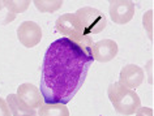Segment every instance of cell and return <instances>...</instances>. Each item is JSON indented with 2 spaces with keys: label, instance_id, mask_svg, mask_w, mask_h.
<instances>
[{
  "label": "cell",
  "instance_id": "obj_1",
  "mask_svg": "<svg viewBox=\"0 0 154 116\" xmlns=\"http://www.w3.org/2000/svg\"><path fill=\"white\" fill-rule=\"evenodd\" d=\"M93 56L68 38H59L47 47L42 64L41 94L45 103L67 104L85 82Z\"/></svg>",
  "mask_w": 154,
  "mask_h": 116
},
{
  "label": "cell",
  "instance_id": "obj_2",
  "mask_svg": "<svg viewBox=\"0 0 154 116\" xmlns=\"http://www.w3.org/2000/svg\"><path fill=\"white\" fill-rule=\"evenodd\" d=\"M55 28L59 33L65 35V38L75 42L86 52L91 53V46L94 42L91 39V37L85 33V29H84V26L81 25V22L75 13L61 14L55 22Z\"/></svg>",
  "mask_w": 154,
  "mask_h": 116
},
{
  "label": "cell",
  "instance_id": "obj_3",
  "mask_svg": "<svg viewBox=\"0 0 154 116\" xmlns=\"http://www.w3.org/2000/svg\"><path fill=\"white\" fill-rule=\"evenodd\" d=\"M107 96L114 106L115 111L120 115H133L141 107V99L137 95V93L131 89H127L119 82H112L107 87Z\"/></svg>",
  "mask_w": 154,
  "mask_h": 116
},
{
  "label": "cell",
  "instance_id": "obj_4",
  "mask_svg": "<svg viewBox=\"0 0 154 116\" xmlns=\"http://www.w3.org/2000/svg\"><path fill=\"white\" fill-rule=\"evenodd\" d=\"M77 18L85 29V33L91 37V34H98L105 30L107 20L105 13L93 7H82L75 12Z\"/></svg>",
  "mask_w": 154,
  "mask_h": 116
},
{
  "label": "cell",
  "instance_id": "obj_5",
  "mask_svg": "<svg viewBox=\"0 0 154 116\" xmlns=\"http://www.w3.org/2000/svg\"><path fill=\"white\" fill-rule=\"evenodd\" d=\"M110 17L115 24L124 25L132 20L134 16V3L131 0H115L110 3Z\"/></svg>",
  "mask_w": 154,
  "mask_h": 116
},
{
  "label": "cell",
  "instance_id": "obj_6",
  "mask_svg": "<svg viewBox=\"0 0 154 116\" xmlns=\"http://www.w3.org/2000/svg\"><path fill=\"white\" fill-rule=\"evenodd\" d=\"M17 38L22 46L32 48L42 39V29L34 21H24L17 28Z\"/></svg>",
  "mask_w": 154,
  "mask_h": 116
},
{
  "label": "cell",
  "instance_id": "obj_7",
  "mask_svg": "<svg viewBox=\"0 0 154 116\" xmlns=\"http://www.w3.org/2000/svg\"><path fill=\"white\" fill-rule=\"evenodd\" d=\"M16 95L20 98V100L26 107L32 108L34 111H38L45 104L41 90L33 84H28V82L21 84L20 86L17 87Z\"/></svg>",
  "mask_w": 154,
  "mask_h": 116
},
{
  "label": "cell",
  "instance_id": "obj_8",
  "mask_svg": "<svg viewBox=\"0 0 154 116\" xmlns=\"http://www.w3.org/2000/svg\"><path fill=\"white\" fill-rule=\"evenodd\" d=\"M145 80V71L136 64H127L122 68L119 76V84L127 89L134 90Z\"/></svg>",
  "mask_w": 154,
  "mask_h": 116
},
{
  "label": "cell",
  "instance_id": "obj_9",
  "mask_svg": "<svg viewBox=\"0 0 154 116\" xmlns=\"http://www.w3.org/2000/svg\"><path fill=\"white\" fill-rule=\"evenodd\" d=\"M118 43L112 39H101L91 46V56L99 63L111 61L118 55Z\"/></svg>",
  "mask_w": 154,
  "mask_h": 116
},
{
  "label": "cell",
  "instance_id": "obj_10",
  "mask_svg": "<svg viewBox=\"0 0 154 116\" xmlns=\"http://www.w3.org/2000/svg\"><path fill=\"white\" fill-rule=\"evenodd\" d=\"M5 102L8 104L9 111L13 116H33V115L37 114V111L26 107L16 94H9L7 96Z\"/></svg>",
  "mask_w": 154,
  "mask_h": 116
},
{
  "label": "cell",
  "instance_id": "obj_11",
  "mask_svg": "<svg viewBox=\"0 0 154 116\" xmlns=\"http://www.w3.org/2000/svg\"><path fill=\"white\" fill-rule=\"evenodd\" d=\"M37 115L38 116H69V110L67 108L65 104L45 103L43 106L37 111Z\"/></svg>",
  "mask_w": 154,
  "mask_h": 116
},
{
  "label": "cell",
  "instance_id": "obj_12",
  "mask_svg": "<svg viewBox=\"0 0 154 116\" xmlns=\"http://www.w3.org/2000/svg\"><path fill=\"white\" fill-rule=\"evenodd\" d=\"M34 5H35V8L39 11V12L52 13L61 8L63 2H61V0H48V2L47 0H35Z\"/></svg>",
  "mask_w": 154,
  "mask_h": 116
},
{
  "label": "cell",
  "instance_id": "obj_13",
  "mask_svg": "<svg viewBox=\"0 0 154 116\" xmlns=\"http://www.w3.org/2000/svg\"><path fill=\"white\" fill-rule=\"evenodd\" d=\"M3 7H5L7 11L11 12L9 21H12L16 13H22V12H25V11L29 8L30 2L29 0L28 2H25V0L24 2H22V0H18V2H11V0H8V2H3Z\"/></svg>",
  "mask_w": 154,
  "mask_h": 116
},
{
  "label": "cell",
  "instance_id": "obj_14",
  "mask_svg": "<svg viewBox=\"0 0 154 116\" xmlns=\"http://www.w3.org/2000/svg\"><path fill=\"white\" fill-rule=\"evenodd\" d=\"M142 25L148 33L149 38L153 41V11H148L144 14V18H142Z\"/></svg>",
  "mask_w": 154,
  "mask_h": 116
},
{
  "label": "cell",
  "instance_id": "obj_15",
  "mask_svg": "<svg viewBox=\"0 0 154 116\" xmlns=\"http://www.w3.org/2000/svg\"><path fill=\"white\" fill-rule=\"evenodd\" d=\"M0 116H12L8 104H7L5 99L3 98H0Z\"/></svg>",
  "mask_w": 154,
  "mask_h": 116
},
{
  "label": "cell",
  "instance_id": "obj_16",
  "mask_svg": "<svg viewBox=\"0 0 154 116\" xmlns=\"http://www.w3.org/2000/svg\"><path fill=\"white\" fill-rule=\"evenodd\" d=\"M136 116H153V110L149 107H140L136 112Z\"/></svg>",
  "mask_w": 154,
  "mask_h": 116
},
{
  "label": "cell",
  "instance_id": "obj_17",
  "mask_svg": "<svg viewBox=\"0 0 154 116\" xmlns=\"http://www.w3.org/2000/svg\"><path fill=\"white\" fill-rule=\"evenodd\" d=\"M3 8V2H0V9Z\"/></svg>",
  "mask_w": 154,
  "mask_h": 116
},
{
  "label": "cell",
  "instance_id": "obj_18",
  "mask_svg": "<svg viewBox=\"0 0 154 116\" xmlns=\"http://www.w3.org/2000/svg\"><path fill=\"white\" fill-rule=\"evenodd\" d=\"M33 116H38V115H37V114H35V115H33Z\"/></svg>",
  "mask_w": 154,
  "mask_h": 116
}]
</instances>
